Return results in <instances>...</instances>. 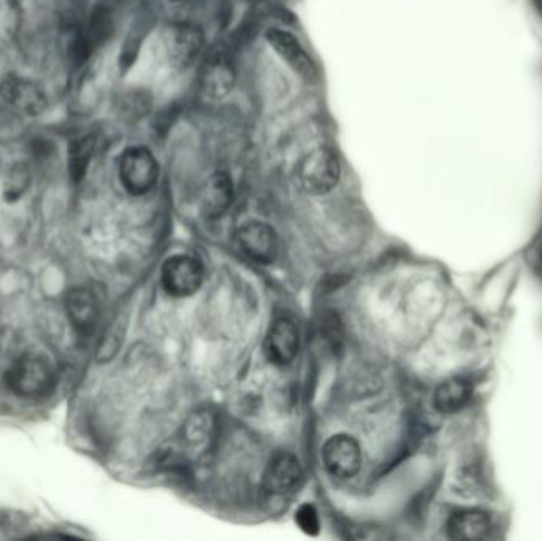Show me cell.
Segmentation results:
<instances>
[{"label":"cell","mask_w":542,"mask_h":541,"mask_svg":"<svg viewBox=\"0 0 542 541\" xmlns=\"http://www.w3.org/2000/svg\"><path fill=\"white\" fill-rule=\"evenodd\" d=\"M5 380L16 396L40 399L53 391L56 373L46 357L24 354L10 367Z\"/></svg>","instance_id":"6da1fadb"},{"label":"cell","mask_w":542,"mask_h":541,"mask_svg":"<svg viewBox=\"0 0 542 541\" xmlns=\"http://www.w3.org/2000/svg\"><path fill=\"white\" fill-rule=\"evenodd\" d=\"M340 159L329 148H317L298 164L297 180L308 194H329L340 181Z\"/></svg>","instance_id":"7a4b0ae2"},{"label":"cell","mask_w":542,"mask_h":541,"mask_svg":"<svg viewBox=\"0 0 542 541\" xmlns=\"http://www.w3.org/2000/svg\"><path fill=\"white\" fill-rule=\"evenodd\" d=\"M159 177V164L151 151L134 146L124 151L119 159V178L132 196H143L151 191Z\"/></svg>","instance_id":"3957f363"},{"label":"cell","mask_w":542,"mask_h":541,"mask_svg":"<svg viewBox=\"0 0 542 541\" xmlns=\"http://www.w3.org/2000/svg\"><path fill=\"white\" fill-rule=\"evenodd\" d=\"M322 461L330 475L349 480L362 467V449L351 435L338 434L329 438L322 448Z\"/></svg>","instance_id":"277c9868"},{"label":"cell","mask_w":542,"mask_h":541,"mask_svg":"<svg viewBox=\"0 0 542 541\" xmlns=\"http://www.w3.org/2000/svg\"><path fill=\"white\" fill-rule=\"evenodd\" d=\"M203 47H205V35L202 29L194 24H175L170 27L165 39L168 61L178 70L189 69L199 59Z\"/></svg>","instance_id":"5b68a950"},{"label":"cell","mask_w":542,"mask_h":541,"mask_svg":"<svg viewBox=\"0 0 542 541\" xmlns=\"http://www.w3.org/2000/svg\"><path fill=\"white\" fill-rule=\"evenodd\" d=\"M203 283V269L191 256H173L162 269V284L173 297H189L199 291Z\"/></svg>","instance_id":"8992f818"},{"label":"cell","mask_w":542,"mask_h":541,"mask_svg":"<svg viewBox=\"0 0 542 541\" xmlns=\"http://www.w3.org/2000/svg\"><path fill=\"white\" fill-rule=\"evenodd\" d=\"M235 238L240 250L252 261L259 264L275 261L278 254V235L268 224L249 221L238 229Z\"/></svg>","instance_id":"52a82bcc"},{"label":"cell","mask_w":542,"mask_h":541,"mask_svg":"<svg viewBox=\"0 0 542 541\" xmlns=\"http://www.w3.org/2000/svg\"><path fill=\"white\" fill-rule=\"evenodd\" d=\"M0 96L4 97L16 112L37 116L46 108V96L34 81L21 77L5 78L0 85Z\"/></svg>","instance_id":"ba28073f"},{"label":"cell","mask_w":542,"mask_h":541,"mask_svg":"<svg viewBox=\"0 0 542 541\" xmlns=\"http://www.w3.org/2000/svg\"><path fill=\"white\" fill-rule=\"evenodd\" d=\"M235 67L227 54L211 53L200 70V86L211 99L229 96L235 86Z\"/></svg>","instance_id":"9c48e42d"},{"label":"cell","mask_w":542,"mask_h":541,"mask_svg":"<svg viewBox=\"0 0 542 541\" xmlns=\"http://www.w3.org/2000/svg\"><path fill=\"white\" fill-rule=\"evenodd\" d=\"M302 478V467L297 457L289 453H279L268 464L264 488L271 495L289 494L297 488Z\"/></svg>","instance_id":"30bf717a"},{"label":"cell","mask_w":542,"mask_h":541,"mask_svg":"<svg viewBox=\"0 0 542 541\" xmlns=\"http://www.w3.org/2000/svg\"><path fill=\"white\" fill-rule=\"evenodd\" d=\"M268 361L275 365H287L298 353V330L291 319L279 318L271 324L265 340Z\"/></svg>","instance_id":"8fae6325"},{"label":"cell","mask_w":542,"mask_h":541,"mask_svg":"<svg viewBox=\"0 0 542 541\" xmlns=\"http://www.w3.org/2000/svg\"><path fill=\"white\" fill-rule=\"evenodd\" d=\"M268 42H270L271 47L275 48L278 51L279 56L284 59V61L295 70V72L300 75V77L305 78V80H314L317 77L316 64H314L313 59L308 56L305 48L300 45L294 35L289 34V32L278 31V29H273V31L268 32L267 34Z\"/></svg>","instance_id":"7c38bea8"},{"label":"cell","mask_w":542,"mask_h":541,"mask_svg":"<svg viewBox=\"0 0 542 541\" xmlns=\"http://www.w3.org/2000/svg\"><path fill=\"white\" fill-rule=\"evenodd\" d=\"M65 308L78 334H92L99 321V304L94 292L86 288H73L65 297Z\"/></svg>","instance_id":"4fadbf2b"},{"label":"cell","mask_w":542,"mask_h":541,"mask_svg":"<svg viewBox=\"0 0 542 541\" xmlns=\"http://www.w3.org/2000/svg\"><path fill=\"white\" fill-rule=\"evenodd\" d=\"M233 200V183L229 175L216 172L203 189L202 208L208 218H219L229 210Z\"/></svg>","instance_id":"5bb4252c"},{"label":"cell","mask_w":542,"mask_h":541,"mask_svg":"<svg viewBox=\"0 0 542 541\" xmlns=\"http://www.w3.org/2000/svg\"><path fill=\"white\" fill-rule=\"evenodd\" d=\"M214 427L216 424L210 413L200 411L189 419L181 432V442L188 456H202L210 448L214 438Z\"/></svg>","instance_id":"9a60e30c"},{"label":"cell","mask_w":542,"mask_h":541,"mask_svg":"<svg viewBox=\"0 0 542 541\" xmlns=\"http://www.w3.org/2000/svg\"><path fill=\"white\" fill-rule=\"evenodd\" d=\"M492 521L489 515L481 510H465L455 513L449 524L447 532L454 540H481L489 535Z\"/></svg>","instance_id":"2e32d148"},{"label":"cell","mask_w":542,"mask_h":541,"mask_svg":"<svg viewBox=\"0 0 542 541\" xmlns=\"http://www.w3.org/2000/svg\"><path fill=\"white\" fill-rule=\"evenodd\" d=\"M473 396V384L466 378H451L439 384L435 392L436 410L444 415H452L462 410Z\"/></svg>","instance_id":"e0dca14e"},{"label":"cell","mask_w":542,"mask_h":541,"mask_svg":"<svg viewBox=\"0 0 542 541\" xmlns=\"http://www.w3.org/2000/svg\"><path fill=\"white\" fill-rule=\"evenodd\" d=\"M92 153H94V140L91 137H84L72 143L69 150V170L73 181L83 180L84 173L91 162Z\"/></svg>","instance_id":"ac0fdd59"},{"label":"cell","mask_w":542,"mask_h":541,"mask_svg":"<svg viewBox=\"0 0 542 541\" xmlns=\"http://www.w3.org/2000/svg\"><path fill=\"white\" fill-rule=\"evenodd\" d=\"M31 183V172L26 164L13 165L7 178H5V197L7 200L20 199L26 192L27 186Z\"/></svg>","instance_id":"d6986e66"},{"label":"cell","mask_w":542,"mask_h":541,"mask_svg":"<svg viewBox=\"0 0 542 541\" xmlns=\"http://www.w3.org/2000/svg\"><path fill=\"white\" fill-rule=\"evenodd\" d=\"M295 522L302 529V532L311 535V537L319 534V530H321L319 515H317V510L311 503H305V505L298 508L297 513H295Z\"/></svg>","instance_id":"ffe728a7"},{"label":"cell","mask_w":542,"mask_h":541,"mask_svg":"<svg viewBox=\"0 0 542 541\" xmlns=\"http://www.w3.org/2000/svg\"><path fill=\"white\" fill-rule=\"evenodd\" d=\"M539 261H541V267H542V250H541V256H539Z\"/></svg>","instance_id":"44dd1931"}]
</instances>
